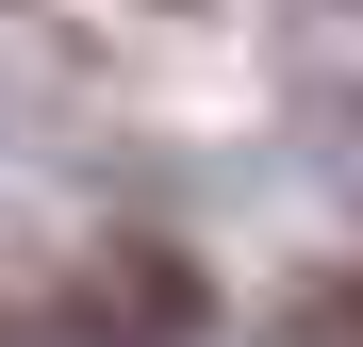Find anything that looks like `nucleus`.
<instances>
[{"label":"nucleus","mask_w":363,"mask_h":347,"mask_svg":"<svg viewBox=\"0 0 363 347\" xmlns=\"http://www.w3.org/2000/svg\"><path fill=\"white\" fill-rule=\"evenodd\" d=\"M314 347H363V281H330V298H314Z\"/></svg>","instance_id":"obj_1"},{"label":"nucleus","mask_w":363,"mask_h":347,"mask_svg":"<svg viewBox=\"0 0 363 347\" xmlns=\"http://www.w3.org/2000/svg\"><path fill=\"white\" fill-rule=\"evenodd\" d=\"M0 347H17V331H0Z\"/></svg>","instance_id":"obj_2"}]
</instances>
